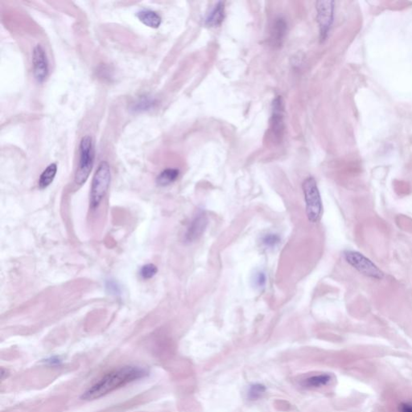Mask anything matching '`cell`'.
<instances>
[{
    "instance_id": "5b68a950",
    "label": "cell",
    "mask_w": 412,
    "mask_h": 412,
    "mask_svg": "<svg viewBox=\"0 0 412 412\" xmlns=\"http://www.w3.org/2000/svg\"><path fill=\"white\" fill-rule=\"evenodd\" d=\"M345 260L349 265L360 274L374 279H382L383 273L368 258L353 250H346L344 253Z\"/></svg>"
},
{
    "instance_id": "8fae6325",
    "label": "cell",
    "mask_w": 412,
    "mask_h": 412,
    "mask_svg": "<svg viewBox=\"0 0 412 412\" xmlns=\"http://www.w3.org/2000/svg\"><path fill=\"white\" fill-rule=\"evenodd\" d=\"M137 17L143 24L151 29H157L162 23L161 15L151 10H142L138 12Z\"/></svg>"
},
{
    "instance_id": "6da1fadb",
    "label": "cell",
    "mask_w": 412,
    "mask_h": 412,
    "mask_svg": "<svg viewBox=\"0 0 412 412\" xmlns=\"http://www.w3.org/2000/svg\"><path fill=\"white\" fill-rule=\"evenodd\" d=\"M148 372L139 367H123L111 370L89 388L82 395L83 400H95L123 388L127 384L145 378Z\"/></svg>"
},
{
    "instance_id": "e0dca14e",
    "label": "cell",
    "mask_w": 412,
    "mask_h": 412,
    "mask_svg": "<svg viewBox=\"0 0 412 412\" xmlns=\"http://www.w3.org/2000/svg\"><path fill=\"white\" fill-rule=\"evenodd\" d=\"M157 272H158V268L157 266L153 264H147L143 265L140 268V275L142 279L147 280V279L153 278L154 275H157Z\"/></svg>"
},
{
    "instance_id": "d6986e66",
    "label": "cell",
    "mask_w": 412,
    "mask_h": 412,
    "mask_svg": "<svg viewBox=\"0 0 412 412\" xmlns=\"http://www.w3.org/2000/svg\"><path fill=\"white\" fill-rule=\"evenodd\" d=\"M252 281H253V285L255 288H262L265 286L267 278H266V275L264 272L258 271L253 276Z\"/></svg>"
},
{
    "instance_id": "7c38bea8",
    "label": "cell",
    "mask_w": 412,
    "mask_h": 412,
    "mask_svg": "<svg viewBox=\"0 0 412 412\" xmlns=\"http://www.w3.org/2000/svg\"><path fill=\"white\" fill-rule=\"evenodd\" d=\"M225 18V4L218 2L205 19V24L209 27H217L221 24Z\"/></svg>"
},
{
    "instance_id": "ffe728a7",
    "label": "cell",
    "mask_w": 412,
    "mask_h": 412,
    "mask_svg": "<svg viewBox=\"0 0 412 412\" xmlns=\"http://www.w3.org/2000/svg\"><path fill=\"white\" fill-rule=\"evenodd\" d=\"M264 392V388L263 385H254L252 387L250 391V397L252 399H256V398L260 397V395Z\"/></svg>"
},
{
    "instance_id": "4fadbf2b",
    "label": "cell",
    "mask_w": 412,
    "mask_h": 412,
    "mask_svg": "<svg viewBox=\"0 0 412 412\" xmlns=\"http://www.w3.org/2000/svg\"><path fill=\"white\" fill-rule=\"evenodd\" d=\"M157 104V100L150 95H142L132 102L131 109L136 113L144 112L152 109Z\"/></svg>"
},
{
    "instance_id": "277c9868",
    "label": "cell",
    "mask_w": 412,
    "mask_h": 412,
    "mask_svg": "<svg viewBox=\"0 0 412 412\" xmlns=\"http://www.w3.org/2000/svg\"><path fill=\"white\" fill-rule=\"evenodd\" d=\"M302 189L304 194L307 218L312 223H317L322 215L323 205L316 179L313 176H309L303 181Z\"/></svg>"
},
{
    "instance_id": "ac0fdd59",
    "label": "cell",
    "mask_w": 412,
    "mask_h": 412,
    "mask_svg": "<svg viewBox=\"0 0 412 412\" xmlns=\"http://www.w3.org/2000/svg\"><path fill=\"white\" fill-rule=\"evenodd\" d=\"M261 242L267 247H273L280 242V238L275 234H267L262 238Z\"/></svg>"
},
{
    "instance_id": "9c48e42d",
    "label": "cell",
    "mask_w": 412,
    "mask_h": 412,
    "mask_svg": "<svg viewBox=\"0 0 412 412\" xmlns=\"http://www.w3.org/2000/svg\"><path fill=\"white\" fill-rule=\"evenodd\" d=\"M207 225H208L207 215L204 211L200 210L190 221L185 235V240L187 243H193L195 241L198 240L204 234Z\"/></svg>"
},
{
    "instance_id": "44dd1931",
    "label": "cell",
    "mask_w": 412,
    "mask_h": 412,
    "mask_svg": "<svg viewBox=\"0 0 412 412\" xmlns=\"http://www.w3.org/2000/svg\"><path fill=\"white\" fill-rule=\"evenodd\" d=\"M400 412H412V402L403 403L399 406Z\"/></svg>"
},
{
    "instance_id": "2e32d148",
    "label": "cell",
    "mask_w": 412,
    "mask_h": 412,
    "mask_svg": "<svg viewBox=\"0 0 412 412\" xmlns=\"http://www.w3.org/2000/svg\"><path fill=\"white\" fill-rule=\"evenodd\" d=\"M331 381V376L328 374L314 376L307 378L304 382V385L308 388H321L328 385Z\"/></svg>"
},
{
    "instance_id": "30bf717a",
    "label": "cell",
    "mask_w": 412,
    "mask_h": 412,
    "mask_svg": "<svg viewBox=\"0 0 412 412\" xmlns=\"http://www.w3.org/2000/svg\"><path fill=\"white\" fill-rule=\"evenodd\" d=\"M287 23L282 18L275 19L271 28L270 44L274 48H279L285 41L287 34Z\"/></svg>"
},
{
    "instance_id": "ba28073f",
    "label": "cell",
    "mask_w": 412,
    "mask_h": 412,
    "mask_svg": "<svg viewBox=\"0 0 412 412\" xmlns=\"http://www.w3.org/2000/svg\"><path fill=\"white\" fill-rule=\"evenodd\" d=\"M33 70L35 79L39 83H42L48 78L49 72L48 57L43 46L40 44L33 48Z\"/></svg>"
},
{
    "instance_id": "9a60e30c",
    "label": "cell",
    "mask_w": 412,
    "mask_h": 412,
    "mask_svg": "<svg viewBox=\"0 0 412 412\" xmlns=\"http://www.w3.org/2000/svg\"><path fill=\"white\" fill-rule=\"evenodd\" d=\"M179 171L176 168H166L159 174L157 178V183L160 186L165 187L174 183L179 177Z\"/></svg>"
},
{
    "instance_id": "52a82bcc",
    "label": "cell",
    "mask_w": 412,
    "mask_h": 412,
    "mask_svg": "<svg viewBox=\"0 0 412 412\" xmlns=\"http://www.w3.org/2000/svg\"><path fill=\"white\" fill-rule=\"evenodd\" d=\"M317 21L321 31V40H326L333 22V1H317Z\"/></svg>"
},
{
    "instance_id": "7a4b0ae2",
    "label": "cell",
    "mask_w": 412,
    "mask_h": 412,
    "mask_svg": "<svg viewBox=\"0 0 412 412\" xmlns=\"http://www.w3.org/2000/svg\"><path fill=\"white\" fill-rule=\"evenodd\" d=\"M111 182V167L107 161H101L92 179L90 192V210L94 211L99 207L109 190Z\"/></svg>"
},
{
    "instance_id": "8992f818",
    "label": "cell",
    "mask_w": 412,
    "mask_h": 412,
    "mask_svg": "<svg viewBox=\"0 0 412 412\" xmlns=\"http://www.w3.org/2000/svg\"><path fill=\"white\" fill-rule=\"evenodd\" d=\"M285 102L280 96L277 97L272 104V116L270 122V131L273 140L279 142L282 140L285 132Z\"/></svg>"
},
{
    "instance_id": "5bb4252c",
    "label": "cell",
    "mask_w": 412,
    "mask_h": 412,
    "mask_svg": "<svg viewBox=\"0 0 412 412\" xmlns=\"http://www.w3.org/2000/svg\"><path fill=\"white\" fill-rule=\"evenodd\" d=\"M57 172H58V165H57V164L53 163V164H49L40 175L38 182L40 189H44L48 187L54 182Z\"/></svg>"
},
{
    "instance_id": "3957f363",
    "label": "cell",
    "mask_w": 412,
    "mask_h": 412,
    "mask_svg": "<svg viewBox=\"0 0 412 412\" xmlns=\"http://www.w3.org/2000/svg\"><path fill=\"white\" fill-rule=\"evenodd\" d=\"M95 151L90 136L82 138L79 144V161L74 176V183L79 186L86 183L94 167Z\"/></svg>"
}]
</instances>
